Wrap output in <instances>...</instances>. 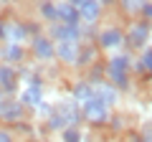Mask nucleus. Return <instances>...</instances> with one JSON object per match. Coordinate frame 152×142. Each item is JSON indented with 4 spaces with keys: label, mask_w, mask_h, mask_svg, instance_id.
<instances>
[{
    "label": "nucleus",
    "mask_w": 152,
    "mask_h": 142,
    "mask_svg": "<svg viewBox=\"0 0 152 142\" xmlns=\"http://www.w3.org/2000/svg\"><path fill=\"white\" fill-rule=\"evenodd\" d=\"M79 10V20H84V23H96L99 20V13H102V5H99V0H86L81 8H76Z\"/></svg>",
    "instance_id": "nucleus-14"
},
{
    "label": "nucleus",
    "mask_w": 152,
    "mask_h": 142,
    "mask_svg": "<svg viewBox=\"0 0 152 142\" xmlns=\"http://www.w3.org/2000/svg\"><path fill=\"white\" fill-rule=\"evenodd\" d=\"M107 74L112 79V84L124 89L129 84V56H114L107 64Z\"/></svg>",
    "instance_id": "nucleus-2"
},
{
    "label": "nucleus",
    "mask_w": 152,
    "mask_h": 142,
    "mask_svg": "<svg viewBox=\"0 0 152 142\" xmlns=\"http://www.w3.org/2000/svg\"><path fill=\"white\" fill-rule=\"evenodd\" d=\"M140 69L152 71V48H147V51H145V56H142V61H140Z\"/></svg>",
    "instance_id": "nucleus-22"
},
{
    "label": "nucleus",
    "mask_w": 152,
    "mask_h": 142,
    "mask_svg": "<svg viewBox=\"0 0 152 142\" xmlns=\"http://www.w3.org/2000/svg\"><path fill=\"white\" fill-rule=\"evenodd\" d=\"M15 89H18V74H15V66H10V64H0V91H5L8 97H10Z\"/></svg>",
    "instance_id": "nucleus-8"
},
{
    "label": "nucleus",
    "mask_w": 152,
    "mask_h": 142,
    "mask_svg": "<svg viewBox=\"0 0 152 142\" xmlns=\"http://www.w3.org/2000/svg\"><path fill=\"white\" fill-rule=\"evenodd\" d=\"M91 97H96V91H94V81H79L74 86V97H71V99H76L79 104H84V102H89Z\"/></svg>",
    "instance_id": "nucleus-16"
},
{
    "label": "nucleus",
    "mask_w": 152,
    "mask_h": 142,
    "mask_svg": "<svg viewBox=\"0 0 152 142\" xmlns=\"http://www.w3.org/2000/svg\"><path fill=\"white\" fill-rule=\"evenodd\" d=\"M145 142H152V122L145 127Z\"/></svg>",
    "instance_id": "nucleus-26"
},
{
    "label": "nucleus",
    "mask_w": 152,
    "mask_h": 142,
    "mask_svg": "<svg viewBox=\"0 0 152 142\" xmlns=\"http://www.w3.org/2000/svg\"><path fill=\"white\" fill-rule=\"evenodd\" d=\"M0 41H5V20H0Z\"/></svg>",
    "instance_id": "nucleus-27"
},
{
    "label": "nucleus",
    "mask_w": 152,
    "mask_h": 142,
    "mask_svg": "<svg viewBox=\"0 0 152 142\" xmlns=\"http://www.w3.org/2000/svg\"><path fill=\"white\" fill-rule=\"evenodd\" d=\"M94 91H96V97L102 99L107 107H112V104L117 102V89H114L112 84H107V81H94Z\"/></svg>",
    "instance_id": "nucleus-15"
},
{
    "label": "nucleus",
    "mask_w": 152,
    "mask_h": 142,
    "mask_svg": "<svg viewBox=\"0 0 152 142\" xmlns=\"http://www.w3.org/2000/svg\"><path fill=\"white\" fill-rule=\"evenodd\" d=\"M26 38H28V33H26V23L5 20V43H18V46H20Z\"/></svg>",
    "instance_id": "nucleus-12"
},
{
    "label": "nucleus",
    "mask_w": 152,
    "mask_h": 142,
    "mask_svg": "<svg viewBox=\"0 0 152 142\" xmlns=\"http://www.w3.org/2000/svg\"><path fill=\"white\" fill-rule=\"evenodd\" d=\"M147 36H150V23L140 20V23H132L127 41H129V46H145L147 43Z\"/></svg>",
    "instance_id": "nucleus-13"
},
{
    "label": "nucleus",
    "mask_w": 152,
    "mask_h": 142,
    "mask_svg": "<svg viewBox=\"0 0 152 142\" xmlns=\"http://www.w3.org/2000/svg\"><path fill=\"white\" fill-rule=\"evenodd\" d=\"M122 5H124L127 13H137L142 10V0H122Z\"/></svg>",
    "instance_id": "nucleus-21"
},
{
    "label": "nucleus",
    "mask_w": 152,
    "mask_h": 142,
    "mask_svg": "<svg viewBox=\"0 0 152 142\" xmlns=\"http://www.w3.org/2000/svg\"><path fill=\"white\" fill-rule=\"evenodd\" d=\"M0 142H15V135H13V130L0 127Z\"/></svg>",
    "instance_id": "nucleus-24"
},
{
    "label": "nucleus",
    "mask_w": 152,
    "mask_h": 142,
    "mask_svg": "<svg viewBox=\"0 0 152 142\" xmlns=\"http://www.w3.org/2000/svg\"><path fill=\"white\" fill-rule=\"evenodd\" d=\"M23 56H26V51H23V46H18V43H3L0 46V61H3V64L15 66V64L23 61Z\"/></svg>",
    "instance_id": "nucleus-11"
},
{
    "label": "nucleus",
    "mask_w": 152,
    "mask_h": 142,
    "mask_svg": "<svg viewBox=\"0 0 152 142\" xmlns=\"http://www.w3.org/2000/svg\"><path fill=\"white\" fill-rule=\"evenodd\" d=\"M114 0H99V5H112Z\"/></svg>",
    "instance_id": "nucleus-28"
},
{
    "label": "nucleus",
    "mask_w": 152,
    "mask_h": 142,
    "mask_svg": "<svg viewBox=\"0 0 152 142\" xmlns=\"http://www.w3.org/2000/svg\"><path fill=\"white\" fill-rule=\"evenodd\" d=\"M142 13H145L147 18H152V3H142Z\"/></svg>",
    "instance_id": "nucleus-25"
},
{
    "label": "nucleus",
    "mask_w": 152,
    "mask_h": 142,
    "mask_svg": "<svg viewBox=\"0 0 152 142\" xmlns=\"http://www.w3.org/2000/svg\"><path fill=\"white\" fill-rule=\"evenodd\" d=\"M23 112H26V107H23L18 99L5 97L3 102H0V119L8 122V124H18V122H23Z\"/></svg>",
    "instance_id": "nucleus-4"
},
{
    "label": "nucleus",
    "mask_w": 152,
    "mask_h": 142,
    "mask_svg": "<svg viewBox=\"0 0 152 142\" xmlns=\"http://www.w3.org/2000/svg\"><path fill=\"white\" fill-rule=\"evenodd\" d=\"M53 51H56V56L61 59V64L76 66V61H79V43H74V41H56Z\"/></svg>",
    "instance_id": "nucleus-5"
},
{
    "label": "nucleus",
    "mask_w": 152,
    "mask_h": 142,
    "mask_svg": "<svg viewBox=\"0 0 152 142\" xmlns=\"http://www.w3.org/2000/svg\"><path fill=\"white\" fill-rule=\"evenodd\" d=\"M31 51H33V56L41 59V61H51L56 56L53 41H51L48 36H36V38H31Z\"/></svg>",
    "instance_id": "nucleus-7"
},
{
    "label": "nucleus",
    "mask_w": 152,
    "mask_h": 142,
    "mask_svg": "<svg viewBox=\"0 0 152 142\" xmlns=\"http://www.w3.org/2000/svg\"><path fill=\"white\" fill-rule=\"evenodd\" d=\"M41 15L46 18L48 23H58V13H56V3H51V0H43L41 3Z\"/></svg>",
    "instance_id": "nucleus-18"
},
{
    "label": "nucleus",
    "mask_w": 152,
    "mask_h": 142,
    "mask_svg": "<svg viewBox=\"0 0 152 142\" xmlns=\"http://www.w3.org/2000/svg\"><path fill=\"white\" fill-rule=\"evenodd\" d=\"M61 135H64V142H81V132L76 127H66Z\"/></svg>",
    "instance_id": "nucleus-20"
},
{
    "label": "nucleus",
    "mask_w": 152,
    "mask_h": 142,
    "mask_svg": "<svg viewBox=\"0 0 152 142\" xmlns=\"http://www.w3.org/2000/svg\"><path fill=\"white\" fill-rule=\"evenodd\" d=\"M18 102H20L23 107H28V109H36L38 104L43 102V97H41V89H33V86H26V91H23V97L18 99Z\"/></svg>",
    "instance_id": "nucleus-17"
},
{
    "label": "nucleus",
    "mask_w": 152,
    "mask_h": 142,
    "mask_svg": "<svg viewBox=\"0 0 152 142\" xmlns=\"http://www.w3.org/2000/svg\"><path fill=\"white\" fill-rule=\"evenodd\" d=\"M94 56H96V48H94V46H84V48L79 51V61H76V66H89L94 61Z\"/></svg>",
    "instance_id": "nucleus-19"
},
{
    "label": "nucleus",
    "mask_w": 152,
    "mask_h": 142,
    "mask_svg": "<svg viewBox=\"0 0 152 142\" xmlns=\"http://www.w3.org/2000/svg\"><path fill=\"white\" fill-rule=\"evenodd\" d=\"M53 114L64 122V127H76L81 122V104L76 99H69V102H58L53 107Z\"/></svg>",
    "instance_id": "nucleus-3"
},
{
    "label": "nucleus",
    "mask_w": 152,
    "mask_h": 142,
    "mask_svg": "<svg viewBox=\"0 0 152 142\" xmlns=\"http://www.w3.org/2000/svg\"><path fill=\"white\" fill-rule=\"evenodd\" d=\"M48 38L53 41H74V43H79V38H81V31H79V26H66V23H53V26L48 28Z\"/></svg>",
    "instance_id": "nucleus-6"
},
{
    "label": "nucleus",
    "mask_w": 152,
    "mask_h": 142,
    "mask_svg": "<svg viewBox=\"0 0 152 142\" xmlns=\"http://www.w3.org/2000/svg\"><path fill=\"white\" fill-rule=\"evenodd\" d=\"M56 13H58V23L79 26V10L71 5L69 0H58V3H56Z\"/></svg>",
    "instance_id": "nucleus-10"
},
{
    "label": "nucleus",
    "mask_w": 152,
    "mask_h": 142,
    "mask_svg": "<svg viewBox=\"0 0 152 142\" xmlns=\"http://www.w3.org/2000/svg\"><path fill=\"white\" fill-rule=\"evenodd\" d=\"M36 112H38L41 117H46V119H48V117L53 114V107H51V104H46V102H41V104L36 107Z\"/></svg>",
    "instance_id": "nucleus-23"
},
{
    "label": "nucleus",
    "mask_w": 152,
    "mask_h": 142,
    "mask_svg": "<svg viewBox=\"0 0 152 142\" xmlns=\"http://www.w3.org/2000/svg\"><path fill=\"white\" fill-rule=\"evenodd\" d=\"M122 43H124V33L119 28H104L99 33V46L102 48H119Z\"/></svg>",
    "instance_id": "nucleus-9"
},
{
    "label": "nucleus",
    "mask_w": 152,
    "mask_h": 142,
    "mask_svg": "<svg viewBox=\"0 0 152 142\" xmlns=\"http://www.w3.org/2000/svg\"><path fill=\"white\" fill-rule=\"evenodd\" d=\"M81 119L91 122V124H104L109 119V107L99 97H91L89 102L81 104Z\"/></svg>",
    "instance_id": "nucleus-1"
},
{
    "label": "nucleus",
    "mask_w": 152,
    "mask_h": 142,
    "mask_svg": "<svg viewBox=\"0 0 152 142\" xmlns=\"http://www.w3.org/2000/svg\"><path fill=\"white\" fill-rule=\"evenodd\" d=\"M8 3H10V0H0V5H8Z\"/></svg>",
    "instance_id": "nucleus-30"
},
{
    "label": "nucleus",
    "mask_w": 152,
    "mask_h": 142,
    "mask_svg": "<svg viewBox=\"0 0 152 142\" xmlns=\"http://www.w3.org/2000/svg\"><path fill=\"white\" fill-rule=\"evenodd\" d=\"M5 97H8V94H5V91H0V102H3V99H5Z\"/></svg>",
    "instance_id": "nucleus-29"
}]
</instances>
